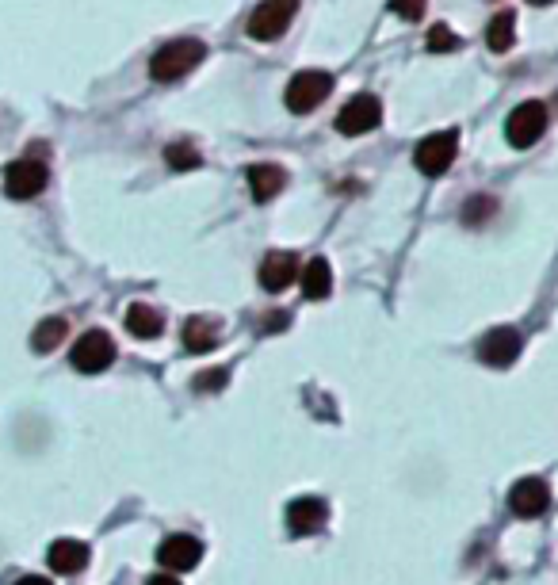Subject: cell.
I'll return each mask as SVG.
<instances>
[{"label":"cell","mask_w":558,"mask_h":585,"mask_svg":"<svg viewBox=\"0 0 558 585\" xmlns=\"http://www.w3.org/2000/svg\"><path fill=\"white\" fill-rule=\"evenodd\" d=\"M547 123H551L547 108H543L539 100H528V104H520V108L509 115V123H505V138H509V146H513V150H528V146H536L539 138H543Z\"/></svg>","instance_id":"obj_4"},{"label":"cell","mask_w":558,"mask_h":585,"mask_svg":"<svg viewBox=\"0 0 558 585\" xmlns=\"http://www.w3.org/2000/svg\"><path fill=\"white\" fill-rule=\"evenodd\" d=\"M455 153H459V134L440 130V134L421 138V146L413 150V165L425 176H444L451 169V161H455Z\"/></svg>","instance_id":"obj_5"},{"label":"cell","mask_w":558,"mask_h":585,"mask_svg":"<svg viewBox=\"0 0 558 585\" xmlns=\"http://www.w3.org/2000/svg\"><path fill=\"white\" fill-rule=\"evenodd\" d=\"M16 585H50L46 578H35V574H27V578H20Z\"/></svg>","instance_id":"obj_28"},{"label":"cell","mask_w":558,"mask_h":585,"mask_svg":"<svg viewBox=\"0 0 558 585\" xmlns=\"http://www.w3.org/2000/svg\"><path fill=\"white\" fill-rule=\"evenodd\" d=\"M490 215H497V203L490 199V195H474L471 203L463 207V222H471V226H478V222H486Z\"/></svg>","instance_id":"obj_23"},{"label":"cell","mask_w":558,"mask_h":585,"mask_svg":"<svg viewBox=\"0 0 558 585\" xmlns=\"http://www.w3.org/2000/svg\"><path fill=\"white\" fill-rule=\"evenodd\" d=\"M50 570L54 574H81L88 566V543H81V540H58V543H50Z\"/></svg>","instance_id":"obj_14"},{"label":"cell","mask_w":558,"mask_h":585,"mask_svg":"<svg viewBox=\"0 0 558 585\" xmlns=\"http://www.w3.org/2000/svg\"><path fill=\"white\" fill-rule=\"evenodd\" d=\"M283 184H287V173L279 169V165H253L249 169V188H253V199L257 203H268V199H276L283 192Z\"/></svg>","instance_id":"obj_17"},{"label":"cell","mask_w":558,"mask_h":585,"mask_svg":"<svg viewBox=\"0 0 558 585\" xmlns=\"http://www.w3.org/2000/svg\"><path fill=\"white\" fill-rule=\"evenodd\" d=\"M218 337H222V322H218V318L199 314V318H188V322H184V348H188V352H211V348L218 345Z\"/></svg>","instance_id":"obj_15"},{"label":"cell","mask_w":558,"mask_h":585,"mask_svg":"<svg viewBox=\"0 0 558 585\" xmlns=\"http://www.w3.org/2000/svg\"><path fill=\"white\" fill-rule=\"evenodd\" d=\"M283 325H287V314H272L268 318V329H283Z\"/></svg>","instance_id":"obj_27"},{"label":"cell","mask_w":558,"mask_h":585,"mask_svg":"<svg viewBox=\"0 0 558 585\" xmlns=\"http://www.w3.org/2000/svg\"><path fill=\"white\" fill-rule=\"evenodd\" d=\"M226 379H230V371H222V368L199 371V375H195V387H199V390H222V387H226Z\"/></svg>","instance_id":"obj_25"},{"label":"cell","mask_w":558,"mask_h":585,"mask_svg":"<svg viewBox=\"0 0 558 585\" xmlns=\"http://www.w3.org/2000/svg\"><path fill=\"white\" fill-rule=\"evenodd\" d=\"M295 276H299V257L287 249H276L260 260V287L264 291H283L295 283Z\"/></svg>","instance_id":"obj_12"},{"label":"cell","mask_w":558,"mask_h":585,"mask_svg":"<svg viewBox=\"0 0 558 585\" xmlns=\"http://www.w3.org/2000/svg\"><path fill=\"white\" fill-rule=\"evenodd\" d=\"M127 329L138 337V341H153V337H161V329H165V318H161V310H153L146 303H134L127 310Z\"/></svg>","instance_id":"obj_18"},{"label":"cell","mask_w":558,"mask_h":585,"mask_svg":"<svg viewBox=\"0 0 558 585\" xmlns=\"http://www.w3.org/2000/svg\"><path fill=\"white\" fill-rule=\"evenodd\" d=\"M528 4H536V8H543V4H555V0H528Z\"/></svg>","instance_id":"obj_29"},{"label":"cell","mask_w":558,"mask_h":585,"mask_svg":"<svg viewBox=\"0 0 558 585\" xmlns=\"http://www.w3.org/2000/svg\"><path fill=\"white\" fill-rule=\"evenodd\" d=\"M165 161H169V169H176V173H188V169H199V150H195L192 142H169L165 146Z\"/></svg>","instance_id":"obj_21"},{"label":"cell","mask_w":558,"mask_h":585,"mask_svg":"<svg viewBox=\"0 0 558 585\" xmlns=\"http://www.w3.org/2000/svg\"><path fill=\"white\" fill-rule=\"evenodd\" d=\"M329 517V505L322 498H295L287 505V528L295 532V536H310V532H318Z\"/></svg>","instance_id":"obj_13"},{"label":"cell","mask_w":558,"mask_h":585,"mask_svg":"<svg viewBox=\"0 0 558 585\" xmlns=\"http://www.w3.org/2000/svg\"><path fill=\"white\" fill-rule=\"evenodd\" d=\"M516 43V16L513 12H497L490 27H486V46L494 50V54H505V50H513Z\"/></svg>","instance_id":"obj_19"},{"label":"cell","mask_w":558,"mask_h":585,"mask_svg":"<svg viewBox=\"0 0 558 585\" xmlns=\"http://www.w3.org/2000/svg\"><path fill=\"white\" fill-rule=\"evenodd\" d=\"M295 12H299V0H260L257 8H253V16L245 23V31L260 39V43H272L279 39L291 20H295Z\"/></svg>","instance_id":"obj_2"},{"label":"cell","mask_w":558,"mask_h":585,"mask_svg":"<svg viewBox=\"0 0 558 585\" xmlns=\"http://www.w3.org/2000/svg\"><path fill=\"white\" fill-rule=\"evenodd\" d=\"M203 559V543L195 540V536H184V532H176V536H165L161 547H157V563L165 566L169 574H184V570H195Z\"/></svg>","instance_id":"obj_9"},{"label":"cell","mask_w":558,"mask_h":585,"mask_svg":"<svg viewBox=\"0 0 558 585\" xmlns=\"http://www.w3.org/2000/svg\"><path fill=\"white\" fill-rule=\"evenodd\" d=\"M46 184H50V173H46V165L39 157H20L4 173V192L12 195V199H35Z\"/></svg>","instance_id":"obj_8"},{"label":"cell","mask_w":558,"mask_h":585,"mask_svg":"<svg viewBox=\"0 0 558 585\" xmlns=\"http://www.w3.org/2000/svg\"><path fill=\"white\" fill-rule=\"evenodd\" d=\"M547 505H551V486H547L543 478H520L513 486V494H509V509L524 520L543 517Z\"/></svg>","instance_id":"obj_11"},{"label":"cell","mask_w":558,"mask_h":585,"mask_svg":"<svg viewBox=\"0 0 558 585\" xmlns=\"http://www.w3.org/2000/svg\"><path fill=\"white\" fill-rule=\"evenodd\" d=\"M379 123H383V104H379V96H371V92L352 96L341 108V115H337V130L348 134V138H360V134L375 130Z\"/></svg>","instance_id":"obj_7"},{"label":"cell","mask_w":558,"mask_h":585,"mask_svg":"<svg viewBox=\"0 0 558 585\" xmlns=\"http://www.w3.org/2000/svg\"><path fill=\"white\" fill-rule=\"evenodd\" d=\"M203 54H207V46L199 39H172L150 58V77L161 85H172V81L188 77L195 65L203 62Z\"/></svg>","instance_id":"obj_1"},{"label":"cell","mask_w":558,"mask_h":585,"mask_svg":"<svg viewBox=\"0 0 558 585\" xmlns=\"http://www.w3.org/2000/svg\"><path fill=\"white\" fill-rule=\"evenodd\" d=\"M425 43H429V50H436V54H451V50H459V46H463L459 43V35H455L451 27H444V23H436V27H432Z\"/></svg>","instance_id":"obj_22"},{"label":"cell","mask_w":558,"mask_h":585,"mask_svg":"<svg viewBox=\"0 0 558 585\" xmlns=\"http://www.w3.org/2000/svg\"><path fill=\"white\" fill-rule=\"evenodd\" d=\"M425 4H429V0H390V12L402 16V20H409V23H417L421 16H425Z\"/></svg>","instance_id":"obj_24"},{"label":"cell","mask_w":558,"mask_h":585,"mask_svg":"<svg viewBox=\"0 0 558 585\" xmlns=\"http://www.w3.org/2000/svg\"><path fill=\"white\" fill-rule=\"evenodd\" d=\"M329 291H333V268L325 257H314L302 268V295L322 303V299H329Z\"/></svg>","instance_id":"obj_16"},{"label":"cell","mask_w":558,"mask_h":585,"mask_svg":"<svg viewBox=\"0 0 558 585\" xmlns=\"http://www.w3.org/2000/svg\"><path fill=\"white\" fill-rule=\"evenodd\" d=\"M333 92V77L325 73V69H302L291 77V85H287V108L295 111V115H306V111H314L318 104H325V96Z\"/></svg>","instance_id":"obj_3"},{"label":"cell","mask_w":558,"mask_h":585,"mask_svg":"<svg viewBox=\"0 0 558 585\" xmlns=\"http://www.w3.org/2000/svg\"><path fill=\"white\" fill-rule=\"evenodd\" d=\"M524 352V341L516 329H490L482 341H478V360L486 368H509L516 364V356Z\"/></svg>","instance_id":"obj_10"},{"label":"cell","mask_w":558,"mask_h":585,"mask_svg":"<svg viewBox=\"0 0 558 585\" xmlns=\"http://www.w3.org/2000/svg\"><path fill=\"white\" fill-rule=\"evenodd\" d=\"M65 329H69L65 318H46V322H39V329L31 333V345H35V352H54V348L65 341Z\"/></svg>","instance_id":"obj_20"},{"label":"cell","mask_w":558,"mask_h":585,"mask_svg":"<svg viewBox=\"0 0 558 585\" xmlns=\"http://www.w3.org/2000/svg\"><path fill=\"white\" fill-rule=\"evenodd\" d=\"M146 585H180V582H176L172 574H153V578H150Z\"/></svg>","instance_id":"obj_26"},{"label":"cell","mask_w":558,"mask_h":585,"mask_svg":"<svg viewBox=\"0 0 558 585\" xmlns=\"http://www.w3.org/2000/svg\"><path fill=\"white\" fill-rule=\"evenodd\" d=\"M73 368L85 371V375H96V371H108L111 360H115V341H111L104 329H88L85 337L73 345L69 352Z\"/></svg>","instance_id":"obj_6"}]
</instances>
